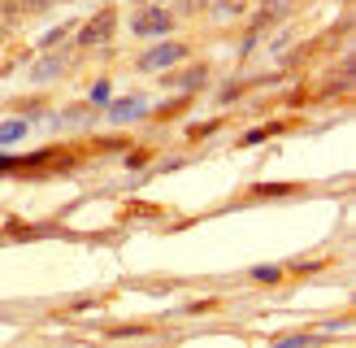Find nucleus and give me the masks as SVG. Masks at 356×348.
Returning a JSON list of instances; mask_svg holds the SVG:
<instances>
[{"label":"nucleus","mask_w":356,"mask_h":348,"mask_svg":"<svg viewBox=\"0 0 356 348\" xmlns=\"http://www.w3.org/2000/svg\"><path fill=\"white\" fill-rule=\"evenodd\" d=\"M170 26H174V17H170L161 5H148V9H139V13L131 17V31L144 35V40H161V35H170Z\"/></svg>","instance_id":"obj_1"},{"label":"nucleus","mask_w":356,"mask_h":348,"mask_svg":"<svg viewBox=\"0 0 356 348\" xmlns=\"http://www.w3.org/2000/svg\"><path fill=\"white\" fill-rule=\"evenodd\" d=\"M113 26H118V9H100L96 17H87V22H83V31H79V44H83V48L109 44V40H113Z\"/></svg>","instance_id":"obj_2"},{"label":"nucleus","mask_w":356,"mask_h":348,"mask_svg":"<svg viewBox=\"0 0 356 348\" xmlns=\"http://www.w3.org/2000/svg\"><path fill=\"white\" fill-rule=\"evenodd\" d=\"M178 61H187V44H156L139 57V70H144V74H161V70H170Z\"/></svg>","instance_id":"obj_3"},{"label":"nucleus","mask_w":356,"mask_h":348,"mask_svg":"<svg viewBox=\"0 0 356 348\" xmlns=\"http://www.w3.org/2000/svg\"><path fill=\"white\" fill-rule=\"evenodd\" d=\"M296 0H261V13H257V26H252V40L270 26V22H282V17H291Z\"/></svg>","instance_id":"obj_4"},{"label":"nucleus","mask_w":356,"mask_h":348,"mask_svg":"<svg viewBox=\"0 0 356 348\" xmlns=\"http://www.w3.org/2000/svg\"><path fill=\"white\" fill-rule=\"evenodd\" d=\"M61 70H65V57H44L40 65L31 70V79H35V83H48V79H57Z\"/></svg>","instance_id":"obj_5"},{"label":"nucleus","mask_w":356,"mask_h":348,"mask_svg":"<svg viewBox=\"0 0 356 348\" xmlns=\"http://www.w3.org/2000/svg\"><path fill=\"white\" fill-rule=\"evenodd\" d=\"M248 9V0H213V13L218 17H239Z\"/></svg>","instance_id":"obj_6"},{"label":"nucleus","mask_w":356,"mask_h":348,"mask_svg":"<svg viewBox=\"0 0 356 348\" xmlns=\"http://www.w3.org/2000/svg\"><path fill=\"white\" fill-rule=\"evenodd\" d=\"M204 79H209V70H204V65H195V70H187V74H178V79H170V83H174V87H200Z\"/></svg>","instance_id":"obj_7"},{"label":"nucleus","mask_w":356,"mask_h":348,"mask_svg":"<svg viewBox=\"0 0 356 348\" xmlns=\"http://www.w3.org/2000/svg\"><path fill=\"white\" fill-rule=\"evenodd\" d=\"M22 135H26V122H5L0 127V144H17Z\"/></svg>","instance_id":"obj_8"},{"label":"nucleus","mask_w":356,"mask_h":348,"mask_svg":"<svg viewBox=\"0 0 356 348\" xmlns=\"http://www.w3.org/2000/svg\"><path fill=\"white\" fill-rule=\"evenodd\" d=\"M135 113H139V100H118L113 109H109L113 122H127V118H135Z\"/></svg>","instance_id":"obj_9"},{"label":"nucleus","mask_w":356,"mask_h":348,"mask_svg":"<svg viewBox=\"0 0 356 348\" xmlns=\"http://www.w3.org/2000/svg\"><path fill=\"white\" fill-rule=\"evenodd\" d=\"M252 278H257V283H278L282 270H278V266H257V270H252Z\"/></svg>","instance_id":"obj_10"},{"label":"nucleus","mask_w":356,"mask_h":348,"mask_svg":"<svg viewBox=\"0 0 356 348\" xmlns=\"http://www.w3.org/2000/svg\"><path fill=\"white\" fill-rule=\"evenodd\" d=\"M70 31H74V26H57V31H52V35H48V40H44V48H57V44L65 40V35H70Z\"/></svg>","instance_id":"obj_11"},{"label":"nucleus","mask_w":356,"mask_h":348,"mask_svg":"<svg viewBox=\"0 0 356 348\" xmlns=\"http://www.w3.org/2000/svg\"><path fill=\"white\" fill-rule=\"evenodd\" d=\"M48 5H52V0H17V9H22V13L26 9H48Z\"/></svg>","instance_id":"obj_12"},{"label":"nucleus","mask_w":356,"mask_h":348,"mask_svg":"<svg viewBox=\"0 0 356 348\" xmlns=\"http://www.w3.org/2000/svg\"><path fill=\"white\" fill-rule=\"evenodd\" d=\"M83 118H92V109H70L65 113V122H83Z\"/></svg>","instance_id":"obj_13"}]
</instances>
